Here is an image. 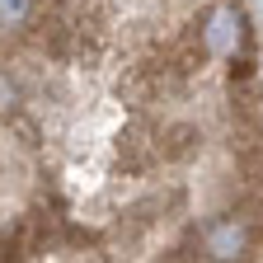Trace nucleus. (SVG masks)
<instances>
[{
	"label": "nucleus",
	"mask_w": 263,
	"mask_h": 263,
	"mask_svg": "<svg viewBox=\"0 0 263 263\" xmlns=\"http://www.w3.org/2000/svg\"><path fill=\"white\" fill-rule=\"evenodd\" d=\"M202 240H207V258H240L254 249V235L240 212H221V216L202 221Z\"/></svg>",
	"instance_id": "obj_2"
},
{
	"label": "nucleus",
	"mask_w": 263,
	"mask_h": 263,
	"mask_svg": "<svg viewBox=\"0 0 263 263\" xmlns=\"http://www.w3.org/2000/svg\"><path fill=\"white\" fill-rule=\"evenodd\" d=\"M160 151H164L170 164H179V160H188V155L202 151V132H197L193 122H164L160 127Z\"/></svg>",
	"instance_id": "obj_4"
},
{
	"label": "nucleus",
	"mask_w": 263,
	"mask_h": 263,
	"mask_svg": "<svg viewBox=\"0 0 263 263\" xmlns=\"http://www.w3.org/2000/svg\"><path fill=\"white\" fill-rule=\"evenodd\" d=\"M160 160H164L160 137L155 141H146V137H122V146H118V170L122 174H146V170H155Z\"/></svg>",
	"instance_id": "obj_3"
},
{
	"label": "nucleus",
	"mask_w": 263,
	"mask_h": 263,
	"mask_svg": "<svg viewBox=\"0 0 263 263\" xmlns=\"http://www.w3.org/2000/svg\"><path fill=\"white\" fill-rule=\"evenodd\" d=\"M183 76L170 66V57H160V61H137V66H127L122 71V99L127 104H155V99L164 94V89H174Z\"/></svg>",
	"instance_id": "obj_1"
}]
</instances>
